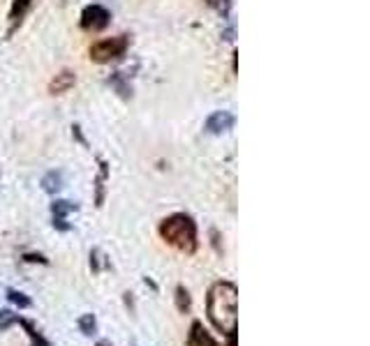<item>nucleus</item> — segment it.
Masks as SVG:
<instances>
[{
    "mask_svg": "<svg viewBox=\"0 0 370 346\" xmlns=\"http://www.w3.org/2000/svg\"><path fill=\"white\" fill-rule=\"evenodd\" d=\"M123 298H125V305H128L130 314H135V300H132V293H125Z\"/></svg>",
    "mask_w": 370,
    "mask_h": 346,
    "instance_id": "412c9836",
    "label": "nucleus"
},
{
    "mask_svg": "<svg viewBox=\"0 0 370 346\" xmlns=\"http://www.w3.org/2000/svg\"><path fill=\"white\" fill-rule=\"evenodd\" d=\"M109 19H112V14H109L107 7L88 5V7H84V12H81V28L88 30V33H98V30L109 26Z\"/></svg>",
    "mask_w": 370,
    "mask_h": 346,
    "instance_id": "20e7f679",
    "label": "nucleus"
},
{
    "mask_svg": "<svg viewBox=\"0 0 370 346\" xmlns=\"http://www.w3.org/2000/svg\"><path fill=\"white\" fill-rule=\"evenodd\" d=\"M209 319L218 333L234 335L239 326V289L232 282H216L206 298Z\"/></svg>",
    "mask_w": 370,
    "mask_h": 346,
    "instance_id": "f257e3e1",
    "label": "nucleus"
},
{
    "mask_svg": "<svg viewBox=\"0 0 370 346\" xmlns=\"http://www.w3.org/2000/svg\"><path fill=\"white\" fill-rule=\"evenodd\" d=\"M79 206L72 201H53L51 203V212H53V217H60V219H65L70 212H77Z\"/></svg>",
    "mask_w": 370,
    "mask_h": 346,
    "instance_id": "9d476101",
    "label": "nucleus"
},
{
    "mask_svg": "<svg viewBox=\"0 0 370 346\" xmlns=\"http://www.w3.org/2000/svg\"><path fill=\"white\" fill-rule=\"evenodd\" d=\"M42 190L46 194H58L62 190V171H49L42 178Z\"/></svg>",
    "mask_w": 370,
    "mask_h": 346,
    "instance_id": "6e6552de",
    "label": "nucleus"
},
{
    "mask_svg": "<svg viewBox=\"0 0 370 346\" xmlns=\"http://www.w3.org/2000/svg\"><path fill=\"white\" fill-rule=\"evenodd\" d=\"M23 261H26V263H42V265H49V261H46L42 254H23Z\"/></svg>",
    "mask_w": 370,
    "mask_h": 346,
    "instance_id": "6ab92c4d",
    "label": "nucleus"
},
{
    "mask_svg": "<svg viewBox=\"0 0 370 346\" xmlns=\"http://www.w3.org/2000/svg\"><path fill=\"white\" fill-rule=\"evenodd\" d=\"M100 176H98V180H95V190H98V196H95V203L98 206H102V201H105V180H107V164L102 162L100 164Z\"/></svg>",
    "mask_w": 370,
    "mask_h": 346,
    "instance_id": "2eb2a0df",
    "label": "nucleus"
},
{
    "mask_svg": "<svg viewBox=\"0 0 370 346\" xmlns=\"http://www.w3.org/2000/svg\"><path fill=\"white\" fill-rule=\"evenodd\" d=\"M102 268H109V261H105V256L100 254V249H93L91 251V270L100 272Z\"/></svg>",
    "mask_w": 370,
    "mask_h": 346,
    "instance_id": "dca6fc26",
    "label": "nucleus"
},
{
    "mask_svg": "<svg viewBox=\"0 0 370 346\" xmlns=\"http://www.w3.org/2000/svg\"><path fill=\"white\" fill-rule=\"evenodd\" d=\"M144 284H146V286H151L153 291H157V284H155L153 279H148V277H146V279H144Z\"/></svg>",
    "mask_w": 370,
    "mask_h": 346,
    "instance_id": "5701e85b",
    "label": "nucleus"
},
{
    "mask_svg": "<svg viewBox=\"0 0 370 346\" xmlns=\"http://www.w3.org/2000/svg\"><path fill=\"white\" fill-rule=\"evenodd\" d=\"M211 238H213V247L218 249V251H223V247H220V233L213 229V231H211Z\"/></svg>",
    "mask_w": 370,
    "mask_h": 346,
    "instance_id": "4be33fe9",
    "label": "nucleus"
},
{
    "mask_svg": "<svg viewBox=\"0 0 370 346\" xmlns=\"http://www.w3.org/2000/svg\"><path fill=\"white\" fill-rule=\"evenodd\" d=\"M19 321V317L12 310H0V330H7Z\"/></svg>",
    "mask_w": 370,
    "mask_h": 346,
    "instance_id": "f3484780",
    "label": "nucleus"
},
{
    "mask_svg": "<svg viewBox=\"0 0 370 346\" xmlns=\"http://www.w3.org/2000/svg\"><path fill=\"white\" fill-rule=\"evenodd\" d=\"M234 123L236 118L230 111H213L206 118L204 127H206L209 134H223V132H230L234 127Z\"/></svg>",
    "mask_w": 370,
    "mask_h": 346,
    "instance_id": "39448f33",
    "label": "nucleus"
},
{
    "mask_svg": "<svg viewBox=\"0 0 370 346\" xmlns=\"http://www.w3.org/2000/svg\"><path fill=\"white\" fill-rule=\"evenodd\" d=\"M160 235L171 247L185 251V254H194L197 247H199V240H197V224L190 215H185V212H174V215H169L167 219H162Z\"/></svg>",
    "mask_w": 370,
    "mask_h": 346,
    "instance_id": "f03ea898",
    "label": "nucleus"
},
{
    "mask_svg": "<svg viewBox=\"0 0 370 346\" xmlns=\"http://www.w3.org/2000/svg\"><path fill=\"white\" fill-rule=\"evenodd\" d=\"M79 330H81V335L86 337H93L98 333V321L93 314H84V317H79Z\"/></svg>",
    "mask_w": 370,
    "mask_h": 346,
    "instance_id": "f8f14e48",
    "label": "nucleus"
},
{
    "mask_svg": "<svg viewBox=\"0 0 370 346\" xmlns=\"http://www.w3.org/2000/svg\"><path fill=\"white\" fill-rule=\"evenodd\" d=\"M190 307H192V298H190V293H187V289L176 286V310L180 314H187Z\"/></svg>",
    "mask_w": 370,
    "mask_h": 346,
    "instance_id": "9b49d317",
    "label": "nucleus"
},
{
    "mask_svg": "<svg viewBox=\"0 0 370 346\" xmlns=\"http://www.w3.org/2000/svg\"><path fill=\"white\" fill-rule=\"evenodd\" d=\"M98 346H112V342H107V340H102V342H98Z\"/></svg>",
    "mask_w": 370,
    "mask_h": 346,
    "instance_id": "b1692460",
    "label": "nucleus"
},
{
    "mask_svg": "<svg viewBox=\"0 0 370 346\" xmlns=\"http://www.w3.org/2000/svg\"><path fill=\"white\" fill-rule=\"evenodd\" d=\"M109 83H112L114 88H116L118 92H121L123 97H128V95H130V85H125V83H123V74H121V72L114 74L112 78H109Z\"/></svg>",
    "mask_w": 370,
    "mask_h": 346,
    "instance_id": "a211bd4d",
    "label": "nucleus"
},
{
    "mask_svg": "<svg viewBox=\"0 0 370 346\" xmlns=\"http://www.w3.org/2000/svg\"><path fill=\"white\" fill-rule=\"evenodd\" d=\"M30 5H33V0H14V3H12V10H10L12 23H19V21L23 19V14L30 10Z\"/></svg>",
    "mask_w": 370,
    "mask_h": 346,
    "instance_id": "ddd939ff",
    "label": "nucleus"
},
{
    "mask_svg": "<svg viewBox=\"0 0 370 346\" xmlns=\"http://www.w3.org/2000/svg\"><path fill=\"white\" fill-rule=\"evenodd\" d=\"M17 324H21L23 328H26V333H28V337H30V342H33V346H51L49 342L44 340V335L39 333V330L30 324V321H23V319H19Z\"/></svg>",
    "mask_w": 370,
    "mask_h": 346,
    "instance_id": "1a4fd4ad",
    "label": "nucleus"
},
{
    "mask_svg": "<svg viewBox=\"0 0 370 346\" xmlns=\"http://www.w3.org/2000/svg\"><path fill=\"white\" fill-rule=\"evenodd\" d=\"M130 46V37L128 35H118V37H107V39H100L91 46V60L100 62V65H105V62H112L125 56V51H128Z\"/></svg>",
    "mask_w": 370,
    "mask_h": 346,
    "instance_id": "7ed1b4c3",
    "label": "nucleus"
},
{
    "mask_svg": "<svg viewBox=\"0 0 370 346\" xmlns=\"http://www.w3.org/2000/svg\"><path fill=\"white\" fill-rule=\"evenodd\" d=\"M53 226H56L58 231H70V224L60 217H53Z\"/></svg>",
    "mask_w": 370,
    "mask_h": 346,
    "instance_id": "aec40b11",
    "label": "nucleus"
},
{
    "mask_svg": "<svg viewBox=\"0 0 370 346\" xmlns=\"http://www.w3.org/2000/svg\"><path fill=\"white\" fill-rule=\"evenodd\" d=\"M187 346H218V342L204 330L201 321H194L190 328V337H187Z\"/></svg>",
    "mask_w": 370,
    "mask_h": 346,
    "instance_id": "0eeeda50",
    "label": "nucleus"
},
{
    "mask_svg": "<svg viewBox=\"0 0 370 346\" xmlns=\"http://www.w3.org/2000/svg\"><path fill=\"white\" fill-rule=\"evenodd\" d=\"M74 83H77V76L70 72V69H62L60 74H56V78H51L49 92L51 95H62V92H67Z\"/></svg>",
    "mask_w": 370,
    "mask_h": 346,
    "instance_id": "423d86ee",
    "label": "nucleus"
},
{
    "mask_svg": "<svg viewBox=\"0 0 370 346\" xmlns=\"http://www.w3.org/2000/svg\"><path fill=\"white\" fill-rule=\"evenodd\" d=\"M7 300H10L12 305H17L19 310H26V307H30V305H33V300H30L26 293L17 291V289H7Z\"/></svg>",
    "mask_w": 370,
    "mask_h": 346,
    "instance_id": "4468645a",
    "label": "nucleus"
}]
</instances>
